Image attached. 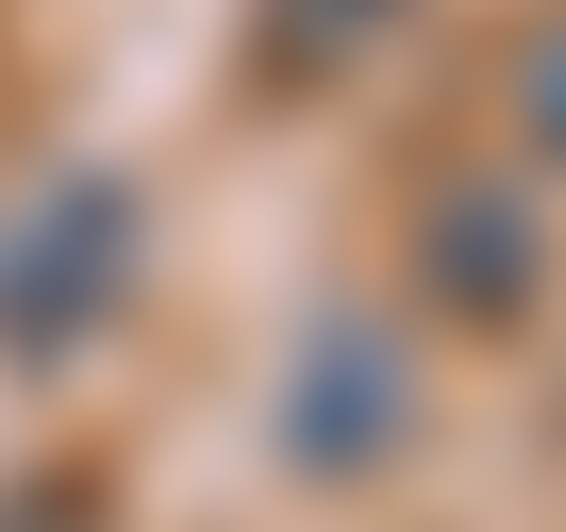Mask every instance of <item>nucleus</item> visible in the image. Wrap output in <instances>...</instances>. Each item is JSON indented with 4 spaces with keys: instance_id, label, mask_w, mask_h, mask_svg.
I'll use <instances>...</instances> for the list:
<instances>
[{
    "instance_id": "5",
    "label": "nucleus",
    "mask_w": 566,
    "mask_h": 532,
    "mask_svg": "<svg viewBox=\"0 0 566 532\" xmlns=\"http://www.w3.org/2000/svg\"><path fill=\"white\" fill-rule=\"evenodd\" d=\"M101 515H117L101 466H34V482H0V532H101Z\"/></svg>"
},
{
    "instance_id": "4",
    "label": "nucleus",
    "mask_w": 566,
    "mask_h": 532,
    "mask_svg": "<svg viewBox=\"0 0 566 532\" xmlns=\"http://www.w3.org/2000/svg\"><path fill=\"white\" fill-rule=\"evenodd\" d=\"M384 18H400V0H250V67L266 84H334Z\"/></svg>"
},
{
    "instance_id": "1",
    "label": "nucleus",
    "mask_w": 566,
    "mask_h": 532,
    "mask_svg": "<svg viewBox=\"0 0 566 532\" xmlns=\"http://www.w3.org/2000/svg\"><path fill=\"white\" fill-rule=\"evenodd\" d=\"M134 249H150V200L117 167H51L0 200V366H67L117 300H134Z\"/></svg>"
},
{
    "instance_id": "2",
    "label": "nucleus",
    "mask_w": 566,
    "mask_h": 532,
    "mask_svg": "<svg viewBox=\"0 0 566 532\" xmlns=\"http://www.w3.org/2000/svg\"><path fill=\"white\" fill-rule=\"evenodd\" d=\"M266 433H283V466H301V482H367V466L417 433V350H400L367 300L317 317L301 366H283V416H266Z\"/></svg>"
},
{
    "instance_id": "3",
    "label": "nucleus",
    "mask_w": 566,
    "mask_h": 532,
    "mask_svg": "<svg viewBox=\"0 0 566 532\" xmlns=\"http://www.w3.org/2000/svg\"><path fill=\"white\" fill-rule=\"evenodd\" d=\"M417 284H433V317H467V333H516V317H533L549 216L516 200V167H450V183L417 200Z\"/></svg>"
},
{
    "instance_id": "6",
    "label": "nucleus",
    "mask_w": 566,
    "mask_h": 532,
    "mask_svg": "<svg viewBox=\"0 0 566 532\" xmlns=\"http://www.w3.org/2000/svg\"><path fill=\"white\" fill-rule=\"evenodd\" d=\"M500 100H516V134L566 167V18H533V34H516V84H500Z\"/></svg>"
}]
</instances>
